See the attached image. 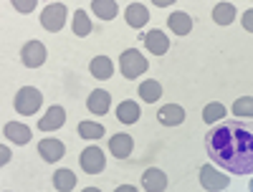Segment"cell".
Wrapping results in <instances>:
<instances>
[{
    "label": "cell",
    "instance_id": "14",
    "mask_svg": "<svg viewBox=\"0 0 253 192\" xmlns=\"http://www.w3.org/2000/svg\"><path fill=\"white\" fill-rule=\"evenodd\" d=\"M157 119L165 126H177V124L185 121V109H182V106H177V104H165L162 109L157 112Z\"/></svg>",
    "mask_w": 253,
    "mask_h": 192
},
{
    "label": "cell",
    "instance_id": "19",
    "mask_svg": "<svg viewBox=\"0 0 253 192\" xmlns=\"http://www.w3.org/2000/svg\"><path fill=\"white\" fill-rule=\"evenodd\" d=\"M213 20L218 26H230L236 20V5L233 3H218L213 8Z\"/></svg>",
    "mask_w": 253,
    "mask_h": 192
},
{
    "label": "cell",
    "instance_id": "4",
    "mask_svg": "<svg viewBox=\"0 0 253 192\" xmlns=\"http://www.w3.org/2000/svg\"><path fill=\"white\" fill-rule=\"evenodd\" d=\"M66 5L63 3H48L46 10L41 13V26H43L48 33H58L63 28V23H66Z\"/></svg>",
    "mask_w": 253,
    "mask_h": 192
},
{
    "label": "cell",
    "instance_id": "34",
    "mask_svg": "<svg viewBox=\"0 0 253 192\" xmlns=\"http://www.w3.org/2000/svg\"><path fill=\"white\" fill-rule=\"evenodd\" d=\"M5 192H10V190H5Z\"/></svg>",
    "mask_w": 253,
    "mask_h": 192
},
{
    "label": "cell",
    "instance_id": "25",
    "mask_svg": "<svg viewBox=\"0 0 253 192\" xmlns=\"http://www.w3.org/2000/svg\"><path fill=\"white\" fill-rule=\"evenodd\" d=\"M79 134L84 139H101L104 137V126L96 121H81L79 124Z\"/></svg>",
    "mask_w": 253,
    "mask_h": 192
},
{
    "label": "cell",
    "instance_id": "23",
    "mask_svg": "<svg viewBox=\"0 0 253 192\" xmlns=\"http://www.w3.org/2000/svg\"><path fill=\"white\" fill-rule=\"evenodd\" d=\"M139 96L147 101V104H155L160 96H162V86H160V81H144L142 86H139Z\"/></svg>",
    "mask_w": 253,
    "mask_h": 192
},
{
    "label": "cell",
    "instance_id": "18",
    "mask_svg": "<svg viewBox=\"0 0 253 192\" xmlns=\"http://www.w3.org/2000/svg\"><path fill=\"white\" fill-rule=\"evenodd\" d=\"M89 71H91V76L99 78V81L112 78V74H114V63H112V58H107V56H96V58H91Z\"/></svg>",
    "mask_w": 253,
    "mask_h": 192
},
{
    "label": "cell",
    "instance_id": "12",
    "mask_svg": "<svg viewBox=\"0 0 253 192\" xmlns=\"http://www.w3.org/2000/svg\"><path fill=\"white\" fill-rule=\"evenodd\" d=\"M63 121H66V109H63V106H51L46 112V116L38 121V129L41 132H53L58 126H63Z\"/></svg>",
    "mask_w": 253,
    "mask_h": 192
},
{
    "label": "cell",
    "instance_id": "16",
    "mask_svg": "<svg viewBox=\"0 0 253 192\" xmlns=\"http://www.w3.org/2000/svg\"><path fill=\"white\" fill-rule=\"evenodd\" d=\"M167 26H170V31L175 36H187L190 31H193V18H190L185 10H175L170 18H167Z\"/></svg>",
    "mask_w": 253,
    "mask_h": 192
},
{
    "label": "cell",
    "instance_id": "33",
    "mask_svg": "<svg viewBox=\"0 0 253 192\" xmlns=\"http://www.w3.org/2000/svg\"><path fill=\"white\" fill-rule=\"evenodd\" d=\"M248 190H251V192H253V180H251V185H248Z\"/></svg>",
    "mask_w": 253,
    "mask_h": 192
},
{
    "label": "cell",
    "instance_id": "24",
    "mask_svg": "<svg viewBox=\"0 0 253 192\" xmlns=\"http://www.w3.org/2000/svg\"><path fill=\"white\" fill-rule=\"evenodd\" d=\"M94 28H91V20H89V15H86V10H76L74 13V33L79 36V38H84V36H89Z\"/></svg>",
    "mask_w": 253,
    "mask_h": 192
},
{
    "label": "cell",
    "instance_id": "28",
    "mask_svg": "<svg viewBox=\"0 0 253 192\" xmlns=\"http://www.w3.org/2000/svg\"><path fill=\"white\" fill-rule=\"evenodd\" d=\"M13 8H18L20 13H31L36 8V0H13Z\"/></svg>",
    "mask_w": 253,
    "mask_h": 192
},
{
    "label": "cell",
    "instance_id": "32",
    "mask_svg": "<svg viewBox=\"0 0 253 192\" xmlns=\"http://www.w3.org/2000/svg\"><path fill=\"white\" fill-rule=\"evenodd\" d=\"M81 192H101L99 187H86V190H81Z\"/></svg>",
    "mask_w": 253,
    "mask_h": 192
},
{
    "label": "cell",
    "instance_id": "21",
    "mask_svg": "<svg viewBox=\"0 0 253 192\" xmlns=\"http://www.w3.org/2000/svg\"><path fill=\"white\" fill-rule=\"evenodd\" d=\"M117 119H119L122 124H134V121L139 119V106H137L134 101H122V104L117 106Z\"/></svg>",
    "mask_w": 253,
    "mask_h": 192
},
{
    "label": "cell",
    "instance_id": "2",
    "mask_svg": "<svg viewBox=\"0 0 253 192\" xmlns=\"http://www.w3.org/2000/svg\"><path fill=\"white\" fill-rule=\"evenodd\" d=\"M41 104H43V94H41L38 89H33V86H23V89L15 94V101H13L15 112L23 114V116L36 114L41 109Z\"/></svg>",
    "mask_w": 253,
    "mask_h": 192
},
{
    "label": "cell",
    "instance_id": "15",
    "mask_svg": "<svg viewBox=\"0 0 253 192\" xmlns=\"http://www.w3.org/2000/svg\"><path fill=\"white\" fill-rule=\"evenodd\" d=\"M109 104H112V96L107 89H94L86 99V106H89V112L94 114H107L109 112Z\"/></svg>",
    "mask_w": 253,
    "mask_h": 192
},
{
    "label": "cell",
    "instance_id": "17",
    "mask_svg": "<svg viewBox=\"0 0 253 192\" xmlns=\"http://www.w3.org/2000/svg\"><path fill=\"white\" fill-rule=\"evenodd\" d=\"M124 18H126V23H129L132 28H142V26H147V20H150V10H147L142 3H129L126 5Z\"/></svg>",
    "mask_w": 253,
    "mask_h": 192
},
{
    "label": "cell",
    "instance_id": "1",
    "mask_svg": "<svg viewBox=\"0 0 253 192\" xmlns=\"http://www.w3.org/2000/svg\"><path fill=\"white\" fill-rule=\"evenodd\" d=\"M205 149L213 164L223 167L233 175H251L253 172V124L230 119L205 137Z\"/></svg>",
    "mask_w": 253,
    "mask_h": 192
},
{
    "label": "cell",
    "instance_id": "22",
    "mask_svg": "<svg viewBox=\"0 0 253 192\" xmlns=\"http://www.w3.org/2000/svg\"><path fill=\"white\" fill-rule=\"evenodd\" d=\"M91 10H94L101 20H112V18L117 15V3H114V0H94Z\"/></svg>",
    "mask_w": 253,
    "mask_h": 192
},
{
    "label": "cell",
    "instance_id": "7",
    "mask_svg": "<svg viewBox=\"0 0 253 192\" xmlns=\"http://www.w3.org/2000/svg\"><path fill=\"white\" fill-rule=\"evenodd\" d=\"M20 61H23V66H28V69L43 66V61H46V46L41 43V40H28V43L23 46V51H20Z\"/></svg>",
    "mask_w": 253,
    "mask_h": 192
},
{
    "label": "cell",
    "instance_id": "30",
    "mask_svg": "<svg viewBox=\"0 0 253 192\" xmlns=\"http://www.w3.org/2000/svg\"><path fill=\"white\" fill-rule=\"evenodd\" d=\"M8 159H10V149H8V147H0V162L5 164Z\"/></svg>",
    "mask_w": 253,
    "mask_h": 192
},
{
    "label": "cell",
    "instance_id": "20",
    "mask_svg": "<svg viewBox=\"0 0 253 192\" xmlns=\"http://www.w3.org/2000/svg\"><path fill=\"white\" fill-rule=\"evenodd\" d=\"M53 187L58 192H71L76 187V175L71 169H58V172H53Z\"/></svg>",
    "mask_w": 253,
    "mask_h": 192
},
{
    "label": "cell",
    "instance_id": "3",
    "mask_svg": "<svg viewBox=\"0 0 253 192\" xmlns=\"http://www.w3.org/2000/svg\"><path fill=\"white\" fill-rule=\"evenodd\" d=\"M119 69H122V74L126 78H137V76H142L147 71V58L139 51L129 48V51H124L119 56Z\"/></svg>",
    "mask_w": 253,
    "mask_h": 192
},
{
    "label": "cell",
    "instance_id": "11",
    "mask_svg": "<svg viewBox=\"0 0 253 192\" xmlns=\"http://www.w3.org/2000/svg\"><path fill=\"white\" fill-rule=\"evenodd\" d=\"M132 149H134V142H132V137L126 134V132H119V134H114V137L109 139V152H112L117 159L129 157Z\"/></svg>",
    "mask_w": 253,
    "mask_h": 192
},
{
    "label": "cell",
    "instance_id": "13",
    "mask_svg": "<svg viewBox=\"0 0 253 192\" xmlns=\"http://www.w3.org/2000/svg\"><path fill=\"white\" fill-rule=\"evenodd\" d=\"M3 134H5L13 144H28L31 137H33V132L28 129L26 124H20V121H8V124L3 126Z\"/></svg>",
    "mask_w": 253,
    "mask_h": 192
},
{
    "label": "cell",
    "instance_id": "29",
    "mask_svg": "<svg viewBox=\"0 0 253 192\" xmlns=\"http://www.w3.org/2000/svg\"><path fill=\"white\" fill-rule=\"evenodd\" d=\"M243 28H246V31H251V33H253V8H251V10H246V13H243Z\"/></svg>",
    "mask_w": 253,
    "mask_h": 192
},
{
    "label": "cell",
    "instance_id": "9",
    "mask_svg": "<svg viewBox=\"0 0 253 192\" xmlns=\"http://www.w3.org/2000/svg\"><path fill=\"white\" fill-rule=\"evenodd\" d=\"M38 152H41V157H43L46 162H58L63 154H66V147H63V142L61 139H41L38 142Z\"/></svg>",
    "mask_w": 253,
    "mask_h": 192
},
{
    "label": "cell",
    "instance_id": "27",
    "mask_svg": "<svg viewBox=\"0 0 253 192\" xmlns=\"http://www.w3.org/2000/svg\"><path fill=\"white\" fill-rule=\"evenodd\" d=\"M223 116H225V106H223V104H218V101L208 104V106H205V112H203V119H205V124L220 121Z\"/></svg>",
    "mask_w": 253,
    "mask_h": 192
},
{
    "label": "cell",
    "instance_id": "6",
    "mask_svg": "<svg viewBox=\"0 0 253 192\" xmlns=\"http://www.w3.org/2000/svg\"><path fill=\"white\" fill-rule=\"evenodd\" d=\"M200 185L208 192H220V190H225L230 185V177L218 172L213 164H205V167H200Z\"/></svg>",
    "mask_w": 253,
    "mask_h": 192
},
{
    "label": "cell",
    "instance_id": "10",
    "mask_svg": "<svg viewBox=\"0 0 253 192\" xmlns=\"http://www.w3.org/2000/svg\"><path fill=\"white\" fill-rule=\"evenodd\" d=\"M142 187L147 192H165L167 190V175L157 167H150L147 172L142 175Z\"/></svg>",
    "mask_w": 253,
    "mask_h": 192
},
{
    "label": "cell",
    "instance_id": "5",
    "mask_svg": "<svg viewBox=\"0 0 253 192\" xmlns=\"http://www.w3.org/2000/svg\"><path fill=\"white\" fill-rule=\"evenodd\" d=\"M79 164L86 175H99V172H104V167H107V157H104V152L99 147H89L81 152Z\"/></svg>",
    "mask_w": 253,
    "mask_h": 192
},
{
    "label": "cell",
    "instance_id": "31",
    "mask_svg": "<svg viewBox=\"0 0 253 192\" xmlns=\"http://www.w3.org/2000/svg\"><path fill=\"white\" fill-rule=\"evenodd\" d=\"M114 192H139V190H137L134 185H119V187H117Z\"/></svg>",
    "mask_w": 253,
    "mask_h": 192
},
{
    "label": "cell",
    "instance_id": "8",
    "mask_svg": "<svg viewBox=\"0 0 253 192\" xmlns=\"http://www.w3.org/2000/svg\"><path fill=\"white\" fill-rule=\"evenodd\" d=\"M144 46L147 51H152L155 56H165L167 51H170V38H167L165 31H150V33H144Z\"/></svg>",
    "mask_w": 253,
    "mask_h": 192
},
{
    "label": "cell",
    "instance_id": "26",
    "mask_svg": "<svg viewBox=\"0 0 253 192\" xmlns=\"http://www.w3.org/2000/svg\"><path fill=\"white\" fill-rule=\"evenodd\" d=\"M233 114L241 119H253V96H243L233 104Z\"/></svg>",
    "mask_w": 253,
    "mask_h": 192
}]
</instances>
